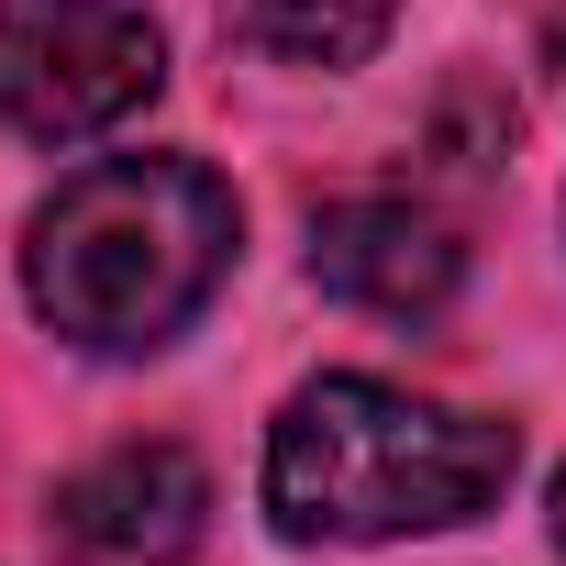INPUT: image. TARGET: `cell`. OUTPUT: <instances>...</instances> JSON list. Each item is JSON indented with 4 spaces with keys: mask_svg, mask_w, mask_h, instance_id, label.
<instances>
[{
    "mask_svg": "<svg viewBox=\"0 0 566 566\" xmlns=\"http://www.w3.org/2000/svg\"><path fill=\"white\" fill-rule=\"evenodd\" d=\"M511 422L411 400L389 378H312L266 433V511L290 544H400L478 522L511 489Z\"/></svg>",
    "mask_w": 566,
    "mask_h": 566,
    "instance_id": "cell-2",
    "label": "cell"
},
{
    "mask_svg": "<svg viewBox=\"0 0 566 566\" xmlns=\"http://www.w3.org/2000/svg\"><path fill=\"white\" fill-rule=\"evenodd\" d=\"M211 533V467L189 444H112L45 500L56 566H189Z\"/></svg>",
    "mask_w": 566,
    "mask_h": 566,
    "instance_id": "cell-4",
    "label": "cell"
},
{
    "mask_svg": "<svg viewBox=\"0 0 566 566\" xmlns=\"http://www.w3.org/2000/svg\"><path fill=\"white\" fill-rule=\"evenodd\" d=\"M167 90V45L134 0H0V123L23 145H90Z\"/></svg>",
    "mask_w": 566,
    "mask_h": 566,
    "instance_id": "cell-3",
    "label": "cell"
},
{
    "mask_svg": "<svg viewBox=\"0 0 566 566\" xmlns=\"http://www.w3.org/2000/svg\"><path fill=\"white\" fill-rule=\"evenodd\" d=\"M233 277V189L200 156H101L23 222V301L90 356L178 345Z\"/></svg>",
    "mask_w": 566,
    "mask_h": 566,
    "instance_id": "cell-1",
    "label": "cell"
},
{
    "mask_svg": "<svg viewBox=\"0 0 566 566\" xmlns=\"http://www.w3.org/2000/svg\"><path fill=\"white\" fill-rule=\"evenodd\" d=\"M312 277L345 301V312H378V323H433L467 277V244L422 211V200H334L312 222Z\"/></svg>",
    "mask_w": 566,
    "mask_h": 566,
    "instance_id": "cell-5",
    "label": "cell"
},
{
    "mask_svg": "<svg viewBox=\"0 0 566 566\" xmlns=\"http://www.w3.org/2000/svg\"><path fill=\"white\" fill-rule=\"evenodd\" d=\"M555 544H566V478H555Z\"/></svg>",
    "mask_w": 566,
    "mask_h": 566,
    "instance_id": "cell-7",
    "label": "cell"
},
{
    "mask_svg": "<svg viewBox=\"0 0 566 566\" xmlns=\"http://www.w3.org/2000/svg\"><path fill=\"white\" fill-rule=\"evenodd\" d=\"M400 23V0H244V34L290 67H356Z\"/></svg>",
    "mask_w": 566,
    "mask_h": 566,
    "instance_id": "cell-6",
    "label": "cell"
}]
</instances>
